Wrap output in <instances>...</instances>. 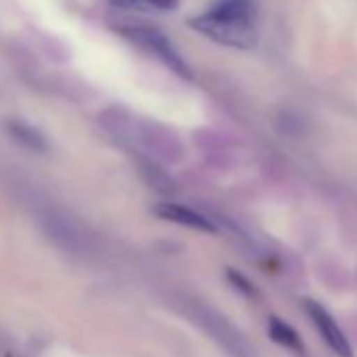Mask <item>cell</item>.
Returning a JSON list of instances; mask_svg holds the SVG:
<instances>
[{"mask_svg": "<svg viewBox=\"0 0 357 357\" xmlns=\"http://www.w3.org/2000/svg\"><path fill=\"white\" fill-rule=\"evenodd\" d=\"M190 28L196 30L198 34L206 36L208 40L229 47V49L250 51L259 43L257 24H244V22H236V20H227V17H217V15H211L208 11L192 17Z\"/></svg>", "mask_w": 357, "mask_h": 357, "instance_id": "6da1fadb", "label": "cell"}, {"mask_svg": "<svg viewBox=\"0 0 357 357\" xmlns=\"http://www.w3.org/2000/svg\"><path fill=\"white\" fill-rule=\"evenodd\" d=\"M118 34L122 38L130 40L132 45H137L139 49L147 51L155 59H160L170 72H174L176 76H181L183 80L194 78L190 63L181 57V53L174 49V45L168 40V36L164 32H160L158 28H151V26H120Z\"/></svg>", "mask_w": 357, "mask_h": 357, "instance_id": "7a4b0ae2", "label": "cell"}, {"mask_svg": "<svg viewBox=\"0 0 357 357\" xmlns=\"http://www.w3.org/2000/svg\"><path fill=\"white\" fill-rule=\"evenodd\" d=\"M303 305H305V309H307L311 321L317 326V330H319L321 338L326 340V344H328L338 357H353L351 344H349L347 336L342 334L340 326L336 324V319H334L317 301L307 298V301H303Z\"/></svg>", "mask_w": 357, "mask_h": 357, "instance_id": "3957f363", "label": "cell"}, {"mask_svg": "<svg viewBox=\"0 0 357 357\" xmlns=\"http://www.w3.org/2000/svg\"><path fill=\"white\" fill-rule=\"evenodd\" d=\"M151 213L162 219V221H170V223H176V225H183V227H190V229H196V231H204V234H215L217 227L211 219H206L204 215L188 208V206H181L176 202H158L151 206Z\"/></svg>", "mask_w": 357, "mask_h": 357, "instance_id": "277c9868", "label": "cell"}, {"mask_svg": "<svg viewBox=\"0 0 357 357\" xmlns=\"http://www.w3.org/2000/svg\"><path fill=\"white\" fill-rule=\"evenodd\" d=\"M208 13L217 17L244 22V24H257L259 17L257 0H215L208 7Z\"/></svg>", "mask_w": 357, "mask_h": 357, "instance_id": "5b68a950", "label": "cell"}, {"mask_svg": "<svg viewBox=\"0 0 357 357\" xmlns=\"http://www.w3.org/2000/svg\"><path fill=\"white\" fill-rule=\"evenodd\" d=\"M9 132L17 143H22L24 147H28L32 151H38V153L49 151L47 137L38 128H34L32 124H26L22 120H13V122H9Z\"/></svg>", "mask_w": 357, "mask_h": 357, "instance_id": "8992f818", "label": "cell"}, {"mask_svg": "<svg viewBox=\"0 0 357 357\" xmlns=\"http://www.w3.org/2000/svg\"><path fill=\"white\" fill-rule=\"evenodd\" d=\"M269 336L278 342V344H282V347H286V349H290V351H294V353H305V344H303V340H301V336L296 334V330L292 328V326H288L284 319H280V317H271L269 319Z\"/></svg>", "mask_w": 357, "mask_h": 357, "instance_id": "52a82bcc", "label": "cell"}, {"mask_svg": "<svg viewBox=\"0 0 357 357\" xmlns=\"http://www.w3.org/2000/svg\"><path fill=\"white\" fill-rule=\"evenodd\" d=\"M143 5L147 7V11H174L178 7V0H143Z\"/></svg>", "mask_w": 357, "mask_h": 357, "instance_id": "ba28073f", "label": "cell"}, {"mask_svg": "<svg viewBox=\"0 0 357 357\" xmlns=\"http://www.w3.org/2000/svg\"><path fill=\"white\" fill-rule=\"evenodd\" d=\"M229 278H231V282H234L236 286H240L244 292H252V286H250V284H248V282H246V280H244L240 273H236V271H229Z\"/></svg>", "mask_w": 357, "mask_h": 357, "instance_id": "9c48e42d", "label": "cell"}]
</instances>
